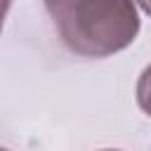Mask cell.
<instances>
[{
  "mask_svg": "<svg viewBox=\"0 0 151 151\" xmlns=\"http://www.w3.org/2000/svg\"><path fill=\"white\" fill-rule=\"evenodd\" d=\"M45 7L61 42L78 57H111L139 33L134 0H45Z\"/></svg>",
  "mask_w": 151,
  "mask_h": 151,
  "instance_id": "cell-1",
  "label": "cell"
},
{
  "mask_svg": "<svg viewBox=\"0 0 151 151\" xmlns=\"http://www.w3.org/2000/svg\"><path fill=\"white\" fill-rule=\"evenodd\" d=\"M137 104L146 116H151V64L142 71L137 80Z\"/></svg>",
  "mask_w": 151,
  "mask_h": 151,
  "instance_id": "cell-2",
  "label": "cell"
},
{
  "mask_svg": "<svg viewBox=\"0 0 151 151\" xmlns=\"http://www.w3.org/2000/svg\"><path fill=\"white\" fill-rule=\"evenodd\" d=\"M104 151H118V149H104Z\"/></svg>",
  "mask_w": 151,
  "mask_h": 151,
  "instance_id": "cell-5",
  "label": "cell"
},
{
  "mask_svg": "<svg viewBox=\"0 0 151 151\" xmlns=\"http://www.w3.org/2000/svg\"><path fill=\"white\" fill-rule=\"evenodd\" d=\"M134 2H137V5L146 12V14H151V0H134Z\"/></svg>",
  "mask_w": 151,
  "mask_h": 151,
  "instance_id": "cell-4",
  "label": "cell"
},
{
  "mask_svg": "<svg viewBox=\"0 0 151 151\" xmlns=\"http://www.w3.org/2000/svg\"><path fill=\"white\" fill-rule=\"evenodd\" d=\"M7 9H9V0H0V31H2V21H5Z\"/></svg>",
  "mask_w": 151,
  "mask_h": 151,
  "instance_id": "cell-3",
  "label": "cell"
},
{
  "mask_svg": "<svg viewBox=\"0 0 151 151\" xmlns=\"http://www.w3.org/2000/svg\"><path fill=\"white\" fill-rule=\"evenodd\" d=\"M0 151H7V149H2V146H0Z\"/></svg>",
  "mask_w": 151,
  "mask_h": 151,
  "instance_id": "cell-6",
  "label": "cell"
}]
</instances>
